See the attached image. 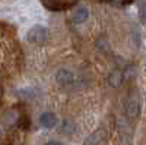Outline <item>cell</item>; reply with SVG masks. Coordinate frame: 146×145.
Returning <instances> with one entry per match:
<instances>
[{
	"label": "cell",
	"mask_w": 146,
	"mask_h": 145,
	"mask_svg": "<svg viewBox=\"0 0 146 145\" xmlns=\"http://www.w3.org/2000/svg\"><path fill=\"white\" fill-rule=\"evenodd\" d=\"M47 38H48V31L42 25L32 27L27 34V40L32 44H36V45H42L47 41Z\"/></svg>",
	"instance_id": "6da1fadb"
},
{
	"label": "cell",
	"mask_w": 146,
	"mask_h": 145,
	"mask_svg": "<svg viewBox=\"0 0 146 145\" xmlns=\"http://www.w3.org/2000/svg\"><path fill=\"white\" fill-rule=\"evenodd\" d=\"M139 114H140V98L135 92L130 95L129 103H127V116L130 119H136Z\"/></svg>",
	"instance_id": "7a4b0ae2"
},
{
	"label": "cell",
	"mask_w": 146,
	"mask_h": 145,
	"mask_svg": "<svg viewBox=\"0 0 146 145\" xmlns=\"http://www.w3.org/2000/svg\"><path fill=\"white\" fill-rule=\"evenodd\" d=\"M56 81L62 87H69L75 81V76H73V72H70L69 69H58L56 72Z\"/></svg>",
	"instance_id": "3957f363"
},
{
	"label": "cell",
	"mask_w": 146,
	"mask_h": 145,
	"mask_svg": "<svg viewBox=\"0 0 146 145\" xmlns=\"http://www.w3.org/2000/svg\"><path fill=\"white\" fill-rule=\"evenodd\" d=\"M57 116L51 112H44L41 116H40V125L45 129H53L56 125H57Z\"/></svg>",
	"instance_id": "277c9868"
},
{
	"label": "cell",
	"mask_w": 146,
	"mask_h": 145,
	"mask_svg": "<svg viewBox=\"0 0 146 145\" xmlns=\"http://www.w3.org/2000/svg\"><path fill=\"white\" fill-rule=\"evenodd\" d=\"M88 18H89V10H88L86 7H83V6L78 7L75 12H73V15H72V21H73V23H78V25H79V23L86 22Z\"/></svg>",
	"instance_id": "5b68a950"
},
{
	"label": "cell",
	"mask_w": 146,
	"mask_h": 145,
	"mask_svg": "<svg viewBox=\"0 0 146 145\" xmlns=\"http://www.w3.org/2000/svg\"><path fill=\"white\" fill-rule=\"evenodd\" d=\"M60 130H62V134L64 135H73L76 130V123L73 122L72 119H64L62 125H60Z\"/></svg>",
	"instance_id": "8992f818"
},
{
	"label": "cell",
	"mask_w": 146,
	"mask_h": 145,
	"mask_svg": "<svg viewBox=\"0 0 146 145\" xmlns=\"http://www.w3.org/2000/svg\"><path fill=\"white\" fill-rule=\"evenodd\" d=\"M19 122V114L15 110H9L3 114V123L5 126H13L15 123Z\"/></svg>",
	"instance_id": "52a82bcc"
},
{
	"label": "cell",
	"mask_w": 146,
	"mask_h": 145,
	"mask_svg": "<svg viewBox=\"0 0 146 145\" xmlns=\"http://www.w3.org/2000/svg\"><path fill=\"white\" fill-rule=\"evenodd\" d=\"M123 79H124V75L121 74L120 70H114V72H111V75L108 76V84L111 87H114V88H117L121 82H123Z\"/></svg>",
	"instance_id": "ba28073f"
},
{
	"label": "cell",
	"mask_w": 146,
	"mask_h": 145,
	"mask_svg": "<svg viewBox=\"0 0 146 145\" xmlns=\"http://www.w3.org/2000/svg\"><path fill=\"white\" fill-rule=\"evenodd\" d=\"M137 10H139V21L142 23H146V2L145 0H139Z\"/></svg>",
	"instance_id": "9c48e42d"
},
{
	"label": "cell",
	"mask_w": 146,
	"mask_h": 145,
	"mask_svg": "<svg viewBox=\"0 0 146 145\" xmlns=\"http://www.w3.org/2000/svg\"><path fill=\"white\" fill-rule=\"evenodd\" d=\"M101 139H102V132L98 130V132H95V134H92L86 141H85V145H96Z\"/></svg>",
	"instance_id": "30bf717a"
},
{
	"label": "cell",
	"mask_w": 146,
	"mask_h": 145,
	"mask_svg": "<svg viewBox=\"0 0 146 145\" xmlns=\"http://www.w3.org/2000/svg\"><path fill=\"white\" fill-rule=\"evenodd\" d=\"M45 145H63V144L60 142V141H48Z\"/></svg>",
	"instance_id": "8fae6325"
},
{
	"label": "cell",
	"mask_w": 146,
	"mask_h": 145,
	"mask_svg": "<svg viewBox=\"0 0 146 145\" xmlns=\"http://www.w3.org/2000/svg\"><path fill=\"white\" fill-rule=\"evenodd\" d=\"M0 138H2V129H0Z\"/></svg>",
	"instance_id": "7c38bea8"
}]
</instances>
